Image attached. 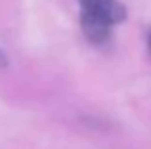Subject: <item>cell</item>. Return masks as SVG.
I'll return each instance as SVG.
<instances>
[{
	"mask_svg": "<svg viewBox=\"0 0 151 149\" xmlns=\"http://www.w3.org/2000/svg\"><path fill=\"white\" fill-rule=\"evenodd\" d=\"M81 29L94 46H105L111 40L113 25L126 19V8L119 0H78Z\"/></svg>",
	"mask_w": 151,
	"mask_h": 149,
	"instance_id": "6da1fadb",
	"label": "cell"
},
{
	"mask_svg": "<svg viewBox=\"0 0 151 149\" xmlns=\"http://www.w3.org/2000/svg\"><path fill=\"white\" fill-rule=\"evenodd\" d=\"M0 67H8V57L2 50H0Z\"/></svg>",
	"mask_w": 151,
	"mask_h": 149,
	"instance_id": "7a4b0ae2",
	"label": "cell"
},
{
	"mask_svg": "<svg viewBox=\"0 0 151 149\" xmlns=\"http://www.w3.org/2000/svg\"><path fill=\"white\" fill-rule=\"evenodd\" d=\"M147 50H149V54H151V29L147 31Z\"/></svg>",
	"mask_w": 151,
	"mask_h": 149,
	"instance_id": "3957f363",
	"label": "cell"
}]
</instances>
